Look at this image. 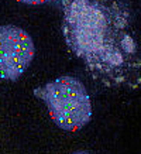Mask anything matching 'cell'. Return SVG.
I'll return each mask as SVG.
<instances>
[{"mask_svg":"<svg viewBox=\"0 0 141 154\" xmlns=\"http://www.w3.org/2000/svg\"><path fill=\"white\" fill-rule=\"evenodd\" d=\"M19 3H23V5L27 6H42V5H48V3H52L55 0H16Z\"/></svg>","mask_w":141,"mask_h":154,"instance_id":"277c9868","label":"cell"},{"mask_svg":"<svg viewBox=\"0 0 141 154\" xmlns=\"http://www.w3.org/2000/svg\"><path fill=\"white\" fill-rule=\"evenodd\" d=\"M61 30L96 84L126 92L141 88V28L128 0H62Z\"/></svg>","mask_w":141,"mask_h":154,"instance_id":"6da1fadb","label":"cell"},{"mask_svg":"<svg viewBox=\"0 0 141 154\" xmlns=\"http://www.w3.org/2000/svg\"><path fill=\"white\" fill-rule=\"evenodd\" d=\"M35 57L30 34L13 24L0 26V79L14 82L27 71Z\"/></svg>","mask_w":141,"mask_h":154,"instance_id":"3957f363","label":"cell"},{"mask_svg":"<svg viewBox=\"0 0 141 154\" xmlns=\"http://www.w3.org/2000/svg\"><path fill=\"white\" fill-rule=\"evenodd\" d=\"M70 154H92V153H89V151H85V150H79V151H74V153H70Z\"/></svg>","mask_w":141,"mask_h":154,"instance_id":"5b68a950","label":"cell"},{"mask_svg":"<svg viewBox=\"0 0 141 154\" xmlns=\"http://www.w3.org/2000/svg\"><path fill=\"white\" fill-rule=\"evenodd\" d=\"M34 96L44 102L51 120L65 131L83 129L93 115L92 99L80 79L62 75L34 89Z\"/></svg>","mask_w":141,"mask_h":154,"instance_id":"7a4b0ae2","label":"cell"}]
</instances>
